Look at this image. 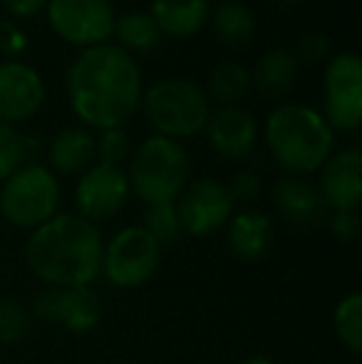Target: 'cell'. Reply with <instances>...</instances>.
<instances>
[{
  "label": "cell",
  "mask_w": 362,
  "mask_h": 364,
  "mask_svg": "<svg viewBox=\"0 0 362 364\" xmlns=\"http://www.w3.org/2000/svg\"><path fill=\"white\" fill-rule=\"evenodd\" d=\"M65 92L85 129H117L139 114L144 80L129 53L105 43L80 50L65 73Z\"/></svg>",
  "instance_id": "cell-1"
},
{
  "label": "cell",
  "mask_w": 362,
  "mask_h": 364,
  "mask_svg": "<svg viewBox=\"0 0 362 364\" xmlns=\"http://www.w3.org/2000/svg\"><path fill=\"white\" fill-rule=\"evenodd\" d=\"M105 240L95 223L78 213H58L25 243V263L50 288H90L102 273Z\"/></svg>",
  "instance_id": "cell-2"
},
{
  "label": "cell",
  "mask_w": 362,
  "mask_h": 364,
  "mask_svg": "<svg viewBox=\"0 0 362 364\" xmlns=\"http://www.w3.org/2000/svg\"><path fill=\"white\" fill-rule=\"evenodd\" d=\"M266 146L273 161L288 176L320 171L335 146V132L323 112L300 102H283L268 114L263 127Z\"/></svg>",
  "instance_id": "cell-3"
},
{
  "label": "cell",
  "mask_w": 362,
  "mask_h": 364,
  "mask_svg": "<svg viewBox=\"0 0 362 364\" xmlns=\"http://www.w3.org/2000/svg\"><path fill=\"white\" fill-rule=\"evenodd\" d=\"M129 191L147 206L174 203L191 176V159L181 141L151 134L129 154Z\"/></svg>",
  "instance_id": "cell-4"
},
{
  "label": "cell",
  "mask_w": 362,
  "mask_h": 364,
  "mask_svg": "<svg viewBox=\"0 0 362 364\" xmlns=\"http://www.w3.org/2000/svg\"><path fill=\"white\" fill-rule=\"evenodd\" d=\"M139 112H144L154 134L186 141L203 134L211 117V102L198 82L169 77L147 87Z\"/></svg>",
  "instance_id": "cell-5"
},
{
  "label": "cell",
  "mask_w": 362,
  "mask_h": 364,
  "mask_svg": "<svg viewBox=\"0 0 362 364\" xmlns=\"http://www.w3.org/2000/svg\"><path fill=\"white\" fill-rule=\"evenodd\" d=\"M63 188L43 164H28L0 183V216L13 228L35 230L45 220L58 216Z\"/></svg>",
  "instance_id": "cell-6"
},
{
  "label": "cell",
  "mask_w": 362,
  "mask_h": 364,
  "mask_svg": "<svg viewBox=\"0 0 362 364\" xmlns=\"http://www.w3.org/2000/svg\"><path fill=\"white\" fill-rule=\"evenodd\" d=\"M161 248L142 225H127L117 230L105 245L102 273L115 288L134 290L147 285L159 270Z\"/></svg>",
  "instance_id": "cell-7"
},
{
  "label": "cell",
  "mask_w": 362,
  "mask_h": 364,
  "mask_svg": "<svg viewBox=\"0 0 362 364\" xmlns=\"http://www.w3.org/2000/svg\"><path fill=\"white\" fill-rule=\"evenodd\" d=\"M323 117L333 132H358L362 124V60L358 53H338L325 63Z\"/></svg>",
  "instance_id": "cell-8"
},
{
  "label": "cell",
  "mask_w": 362,
  "mask_h": 364,
  "mask_svg": "<svg viewBox=\"0 0 362 364\" xmlns=\"http://www.w3.org/2000/svg\"><path fill=\"white\" fill-rule=\"evenodd\" d=\"M45 18L63 43L87 50L110 43L117 13L110 0H50Z\"/></svg>",
  "instance_id": "cell-9"
},
{
  "label": "cell",
  "mask_w": 362,
  "mask_h": 364,
  "mask_svg": "<svg viewBox=\"0 0 362 364\" xmlns=\"http://www.w3.org/2000/svg\"><path fill=\"white\" fill-rule=\"evenodd\" d=\"M174 206L179 213L183 233L193 235V238H203V235H213L221 228H226L236 203H233L226 183L206 176L188 181L181 196L174 201Z\"/></svg>",
  "instance_id": "cell-10"
},
{
  "label": "cell",
  "mask_w": 362,
  "mask_h": 364,
  "mask_svg": "<svg viewBox=\"0 0 362 364\" xmlns=\"http://www.w3.org/2000/svg\"><path fill=\"white\" fill-rule=\"evenodd\" d=\"M33 320L45 325H58L65 330L82 335L97 327L102 320V302L100 295L90 288H45L35 295Z\"/></svg>",
  "instance_id": "cell-11"
},
{
  "label": "cell",
  "mask_w": 362,
  "mask_h": 364,
  "mask_svg": "<svg viewBox=\"0 0 362 364\" xmlns=\"http://www.w3.org/2000/svg\"><path fill=\"white\" fill-rule=\"evenodd\" d=\"M129 193L124 168L97 161L80 176L75 186V208L78 216L97 225L100 220L115 218L127 206Z\"/></svg>",
  "instance_id": "cell-12"
},
{
  "label": "cell",
  "mask_w": 362,
  "mask_h": 364,
  "mask_svg": "<svg viewBox=\"0 0 362 364\" xmlns=\"http://www.w3.org/2000/svg\"><path fill=\"white\" fill-rule=\"evenodd\" d=\"M48 100L45 80L33 65L23 60L0 63V122L23 124L40 114Z\"/></svg>",
  "instance_id": "cell-13"
},
{
  "label": "cell",
  "mask_w": 362,
  "mask_h": 364,
  "mask_svg": "<svg viewBox=\"0 0 362 364\" xmlns=\"http://www.w3.org/2000/svg\"><path fill=\"white\" fill-rule=\"evenodd\" d=\"M318 191L330 211H360L362 203V154L360 149H340L320 166Z\"/></svg>",
  "instance_id": "cell-14"
},
{
  "label": "cell",
  "mask_w": 362,
  "mask_h": 364,
  "mask_svg": "<svg viewBox=\"0 0 362 364\" xmlns=\"http://www.w3.org/2000/svg\"><path fill=\"white\" fill-rule=\"evenodd\" d=\"M203 132H206L213 151L223 159H231V161H241L248 154H253L258 136H261L258 119L238 105L218 107L216 112H211Z\"/></svg>",
  "instance_id": "cell-15"
},
{
  "label": "cell",
  "mask_w": 362,
  "mask_h": 364,
  "mask_svg": "<svg viewBox=\"0 0 362 364\" xmlns=\"http://www.w3.org/2000/svg\"><path fill=\"white\" fill-rule=\"evenodd\" d=\"M273 206L288 225L298 230L318 228L328 218V203L320 196L318 186L303 176H283L273 183Z\"/></svg>",
  "instance_id": "cell-16"
},
{
  "label": "cell",
  "mask_w": 362,
  "mask_h": 364,
  "mask_svg": "<svg viewBox=\"0 0 362 364\" xmlns=\"http://www.w3.org/2000/svg\"><path fill=\"white\" fill-rule=\"evenodd\" d=\"M273 220L261 211L233 213L226 223V245L241 263H258L273 248Z\"/></svg>",
  "instance_id": "cell-17"
},
{
  "label": "cell",
  "mask_w": 362,
  "mask_h": 364,
  "mask_svg": "<svg viewBox=\"0 0 362 364\" xmlns=\"http://www.w3.org/2000/svg\"><path fill=\"white\" fill-rule=\"evenodd\" d=\"M300 63L293 50L273 48L263 53L251 68V92L266 102H280L295 90Z\"/></svg>",
  "instance_id": "cell-18"
},
{
  "label": "cell",
  "mask_w": 362,
  "mask_h": 364,
  "mask_svg": "<svg viewBox=\"0 0 362 364\" xmlns=\"http://www.w3.org/2000/svg\"><path fill=\"white\" fill-rule=\"evenodd\" d=\"M48 164L55 176H82L97 164L95 136L85 127H65L50 139Z\"/></svg>",
  "instance_id": "cell-19"
},
{
  "label": "cell",
  "mask_w": 362,
  "mask_h": 364,
  "mask_svg": "<svg viewBox=\"0 0 362 364\" xmlns=\"http://www.w3.org/2000/svg\"><path fill=\"white\" fill-rule=\"evenodd\" d=\"M149 15L154 18L161 38L188 40L208 25V0H151Z\"/></svg>",
  "instance_id": "cell-20"
},
{
  "label": "cell",
  "mask_w": 362,
  "mask_h": 364,
  "mask_svg": "<svg viewBox=\"0 0 362 364\" xmlns=\"http://www.w3.org/2000/svg\"><path fill=\"white\" fill-rule=\"evenodd\" d=\"M213 40L223 48L241 50L256 35V15L241 0H221L208 15Z\"/></svg>",
  "instance_id": "cell-21"
},
{
  "label": "cell",
  "mask_w": 362,
  "mask_h": 364,
  "mask_svg": "<svg viewBox=\"0 0 362 364\" xmlns=\"http://www.w3.org/2000/svg\"><path fill=\"white\" fill-rule=\"evenodd\" d=\"M112 40H115L117 48H122L134 58V55H147L159 48L161 33L156 28L154 18L149 15V10H127V13L115 18Z\"/></svg>",
  "instance_id": "cell-22"
},
{
  "label": "cell",
  "mask_w": 362,
  "mask_h": 364,
  "mask_svg": "<svg viewBox=\"0 0 362 364\" xmlns=\"http://www.w3.org/2000/svg\"><path fill=\"white\" fill-rule=\"evenodd\" d=\"M208 102H218L221 107H233L251 95V68L236 60H223L208 73L206 80Z\"/></svg>",
  "instance_id": "cell-23"
},
{
  "label": "cell",
  "mask_w": 362,
  "mask_h": 364,
  "mask_svg": "<svg viewBox=\"0 0 362 364\" xmlns=\"http://www.w3.org/2000/svg\"><path fill=\"white\" fill-rule=\"evenodd\" d=\"M38 154V141L23 134L18 127L0 122V183L13 176L18 168L33 164Z\"/></svg>",
  "instance_id": "cell-24"
},
{
  "label": "cell",
  "mask_w": 362,
  "mask_h": 364,
  "mask_svg": "<svg viewBox=\"0 0 362 364\" xmlns=\"http://www.w3.org/2000/svg\"><path fill=\"white\" fill-rule=\"evenodd\" d=\"M333 330L340 345L353 355L362 352V295L350 292L335 305L333 312Z\"/></svg>",
  "instance_id": "cell-25"
},
{
  "label": "cell",
  "mask_w": 362,
  "mask_h": 364,
  "mask_svg": "<svg viewBox=\"0 0 362 364\" xmlns=\"http://www.w3.org/2000/svg\"><path fill=\"white\" fill-rule=\"evenodd\" d=\"M142 228L151 235V240H154L159 248H169V245H174L183 233L179 213H176L174 203H156V206H147Z\"/></svg>",
  "instance_id": "cell-26"
},
{
  "label": "cell",
  "mask_w": 362,
  "mask_h": 364,
  "mask_svg": "<svg viewBox=\"0 0 362 364\" xmlns=\"http://www.w3.org/2000/svg\"><path fill=\"white\" fill-rule=\"evenodd\" d=\"M33 330V315L15 297H0V345H18Z\"/></svg>",
  "instance_id": "cell-27"
},
{
  "label": "cell",
  "mask_w": 362,
  "mask_h": 364,
  "mask_svg": "<svg viewBox=\"0 0 362 364\" xmlns=\"http://www.w3.org/2000/svg\"><path fill=\"white\" fill-rule=\"evenodd\" d=\"M95 154L100 164H110V166H122L132 154V141L124 127L117 129H102L95 136Z\"/></svg>",
  "instance_id": "cell-28"
},
{
  "label": "cell",
  "mask_w": 362,
  "mask_h": 364,
  "mask_svg": "<svg viewBox=\"0 0 362 364\" xmlns=\"http://www.w3.org/2000/svg\"><path fill=\"white\" fill-rule=\"evenodd\" d=\"M293 55L303 65H323L333 58V43L325 33H305L295 43Z\"/></svg>",
  "instance_id": "cell-29"
},
{
  "label": "cell",
  "mask_w": 362,
  "mask_h": 364,
  "mask_svg": "<svg viewBox=\"0 0 362 364\" xmlns=\"http://www.w3.org/2000/svg\"><path fill=\"white\" fill-rule=\"evenodd\" d=\"M28 48H30V40L23 33V28L15 20L0 18V53L8 60H18Z\"/></svg>",
  "instance_id": "cell-30"
},
{
  "label": "cell",
  "mask_w": 362,
  "mask_h": 364,
  "mask_svg": "<svg viewBox=\"0 0 362 364\" xmlns=\"http://www.w3.org/2000/svg\"><path fill=\"white\" fill-rule=\"evenodd\" d=\"M228 193H231L233 203H248L253 198L261 196L263 191V178L256 171H238L233 173V178L226 183Z\"/></svg>",
  "instance_id": "cell-31"
},
{
  "label": "cell",
  "mask_w": 362,
  "mask_h": 364,
  "mask_svg": "<svg viewBox=\"0 0 362 364\" xmlns=\"http://www.w3.org/2000/svg\"><path fill=\"white\" fill-rule=\"evenodd\" d=\"M330 233L340 243H353L360 233V213L358 211H333L330 216Z\"/></svg>",
  "instance_id": "cell-32"
},
{
  "label": "cell",
  "mask_w": 362,
  "mask_h": 364,
  "mask_svg": "<svg viewBox=\"0 0 362 364\" xmlns=\"http://www.w3.org/2000/svg\"><path fill=\"white\" fill-rule=\"evenodd\" d=\"M0 3L13 20H33L45 13L50 0H0Z\"/></svg>",
  "instance_id": "cell-33"
},
{
  "label": "cell",
  "mask_w": 362,
  "mask_h": 364,
  "mask_svg": "<svg viewBox=\"0 0 362 364\" xmlns=\"http://www.w3.org/2000/svg\"><path fill=\"white\" fill-rule=\"evenodd\" d=\"M238 364H275L271 357H263V355H253V357H246V360H241Z\"/></svg>",
  "instance_id": "cell-34"
},
{
  "label": "cell",
  "mask_w": 362,
  "mask_h": 364,
  "mask_svg": "<svg viewBox=\"0 0 362 364\" xmlns=\"http://www.w3.org/2000/svg\"><path fill=\"white\" fill-rule=\"evenodd\" d=\"M275 3L288 5V8H295V5H300V3H303V0H275Z\"/></svg>",
  "instance_id": "cell-35"
}]
</instances>
